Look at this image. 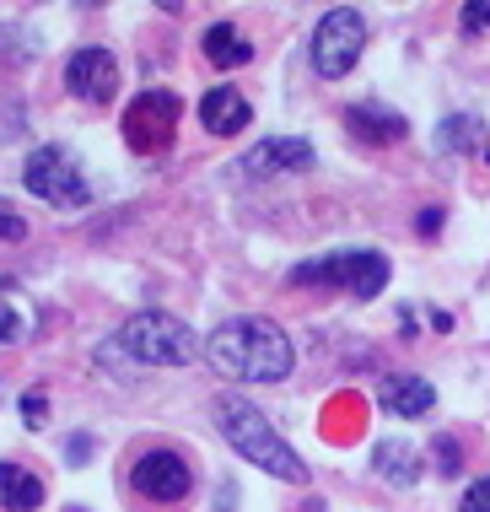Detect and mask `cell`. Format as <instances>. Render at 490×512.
I'll use <instances>...</instances> for the list:
<instances>
[{"instance_id":"14","label":"cell","mask_w":490,"mask_h":512,"mask_svg":"<svg viewBox=\"0 0 490 512\" xmlns=\"http://www.w3.org/2000/svg\"><path fill=\"white\" fill-rule=\"evenodd\" d=\"M205 60L216 65V71H232V65L254 60V44H248L232 22H216V27H205Z\"/></svg>"},{"instance_id":"25","label":"cell","mask_w":490,"mask_h":512,"mask_svg":"<svg viewBox=\"0 0 490 512\" xmlns=\"http://www.w3.org/2000/svg\"><path fill=\"white\" fill-rule=\"evenodd\" d=\"M6 286H11V281H6V275H0V292H6Z\"/></svg>"},{"instance_id":"18","label":"cell","mask_w":490,"mask_h":512,"mask_svg":"<svg viewBox=\"0 0 490 512\" xmlns=\"http://www.w3.org/2000/svg\"><path fill=\"white\" fill-rule=\"evenodd\" d=\"M431 448H437V469H442V475H458V469H464V453H458L453 437H437Z\"/></svg>"},{"instance_id":"6","label":"cell","mask_w":490,"mask_h":512,"mask_svg":"<svg viewBox=\"0 0 490 512\" xmlns=\"http://www.w3.org/2000/svg\"><path fill=\"white\" fill-rule=\"evenodd\" d=\"M22 184L33 189L38 200L60 205V211H81V205L92 200L87 178H81V168L70 162V151H60V146H38L22 168Z\"/></svg>"},{"instance_id":"23","label":"cell","mask_w":490,"mask_h":512,"mask_svg":"<svg viewBox=\"0 0 490 512\" xmlns=\"http://www.w3.org/2000/svg\"><path fill=\"white\" fill-rule=\"evenodd\" d=\"M22 415H27V426H44V394H27L22 399Z\"/></svg>"},{"instance_id":"19","label":"cell","mask_w":490,"mask_h":512,"mask_svg":"<svg viewBox=\"0 0 490 512\" xmlns=\"http://www.w3.org/2000/svg\"><path fill=\"white\" fill-rule=\"evenodd\" d=\"M22 238H27V221L11 211L6 200H0V243H22Z\"/></svg>"},{"instance_id":"26","label":"cell","mask_w":490,"mask_h":512,"mask_svg":"<svg viewBox=\"0 0 490 512\" xmlns=\"http://www.w3.org/2000/svg\"><path fill=\"white\" fill-rule=\"evenodd\" d=\"M70 512H81V507H70Z\"/></svg>"},{"instance_id":"9","label":"cell","mask_w":490,"mask_h":512,"mask_svg":"<svg viewBox=\"0 0 490 512\" xmlns=\"http://www.w3.org/2000/svg\"><path fill=\"white\" fill-rule=\"evenodd\" d=\"M65 87L81 103H108L119 92V65L108 49H76L65 60Z\"/></svg>"},{"instance_id":"2","label":"cell","mask_w":490,"mask_h":512,"mask_svg":"<svg viewBox=\"0 0 490 512\" xmlns=\"http://www.w3.org/2000/svg\"><path fill=\"white\" fill-rule=\"evenodd\" d=\"M216 426H221V437H227L248 464L264 469V475L291 480V486H307V464L297 459V453H291V442L280 437L275 426L264 421L254 405H248V399L221 394V399H216Z\"/></svg>"},{"instance_id":"16","label":"cell","mask_w":490,"mask_h":512,"mask_svg":"<svg viewBox=\"0 0 490 512\" xmlns=\"http://www.w3.org/2000/svg\"><path fill=\"white\" fill-rule=\"evenodd\" d=\"M0 502H6L11 512H38V507H44V486H38L27 469L0 464Z\"/></svg>"},{"instance_id":"22","label":"cell","mask_w":490,"mask_h":512,"mask_svg":"<svg viewBox=\"0 0 490 512\" xmlns=\"http://www.w3.org/2000/svg\"><path fill=\"white\" fill-rule=\"evenodd\" d=\"M17 335H22V313L11 302H0V345H11Z\"/></svg>"},{"instance_id":"1","label":"cell","mask_w":490,"mask_h":512,"mask_svg":"<svg viewBox=\"0 0 490 512\" xmlns=\"http://www.w3.org/2000/svg\"><path fill=\"white\" fill-rule=\"evenodd\" d=\"M205 356L221 378H237V383H280L291 378V362H297L286 329L270 324V318H227L205 340Z\"/></svg>"},{"instance_id":"8","label":"cell","mask_w":490,"mask_h":512,"mask_svg":"<svg viewBox=\"0 0 490 512\" xmlns=\"http://www.w3.org/2000/svg\"><path fill=\"white\" fill-rule=\"evenodd\" d=\"M130 486H135L140 496H151V502H184L189 486H194V469H189V459H178V453L157 448V453H140V459H135Z\"/></svg>"},{"instance_id":"15","label":"cell","mask_w":490,"mask_h":512,"mask_svg":"<svg viewBox=\"0 0 490 512\" xmlns=\"http://www.w3.org/2000/svg\"><path fill=\"white\" fill-rule=\"evenodd\" d=\"M377 475L383 480H394V486H415L420 480V464H415V448L410 442H399V437H388V442H377Z\"/></svg>"},{"instance_id":"7","label":"cell","mask_w":490,"mask_h":512,"mask_svg":"<svg viewBox=\"0 0 490 512\" xmlns=\"http://www.w3.org/2000/svg\"><path fill=\"white\" fill-rule=\"evenodd\" d=\"M178 114H184V103L173 98V92H140V98L124 108V141H130L135 151H167V141H173L178 130Z\"/></svg>"},{"instance_id":"21","label":"cell","mask_w":490,"mask_h":512,"mask_svg":"<svg viewBox=\"0 0 490 512\" xmlns=\"http://www.w3.org/2000/svg\"><path fill=\"white\" fill-rule=\"evenodd\" d=\"M458 512H490V475L474 480V486L464 491V507H458Z\"/></svg>"},{"instance_id":"17","label":"cell","mask_w":490,"mask_h":512,"mask_svg":"<svg viewBox=\"0 0 490 512\" xmlns=\"http://www.w3.org/2000/svg\"><path fill=\"white\" fill-rule=\"evenodd\" d=\"M437 141H442L447 151H474V146L485 141V124L469 119V114H453V119H447L442 130H437Z\"/></svg>"},{"instance_id":"12","label":"cell","mask_w":490,"mask_h":512,"mask_svg":"<svg viewBox=\"0 0 490 512\" xmlns=\"http://www.w3.org/2000/svg\"><path fill=\"white\" fill-rule=\"evenodd\" d=\"M345 124H350V135H356V141H367V146L404 141V130H410V119H404V114H394V108H377V103L345 108Z\"/></svg>"},{"instance_id":"4","label":"cell","mask_w":490,"mask_h":512,"mask_svg":"<svg viewBox=\"0 0 490 512\" xmlns=\"http://www.w3.org/2000/svg\"><path fill=\"white\" fill-rule=\"evenodd\" d=\"M291 286H334V292H350V297H377L388 286V259L377 248H340V254L297 265Z\"/></svg>"},{"instance_id":"11","label":"cell","mask_w":490,"mask_h":512,"mask_svg":"<svg viewBox=\"0 0 490 512\" xmlns=\"http://www.w3.org/2000/svg\"><path fill=\"white\" fill-rule=\"evenodd\" d=\"M388 415H399V421H415V415H426L437 405V389H431L426 378H415V372H399V378H383V389H377Z\"/></svg>"},{"instance_id":"13","label":"cell","mask_w":490,"mask_h":512,"mask_svg":"<svg viewBox=\"0 0 490 512\" xmlns=\"http://www.w3.org/2000/svg\"><path fill=\"white\" fill-rule=\"evenodd\" d=\"M200 119H205V130H210V135H237L248 119H254V108H248L243 92H232V87H210L205 98H200Z\"/></svg>"},{"instance_id":"10","label":"cell","mask_w":490,"mask_h":512,"mask_svg":"<svg viewBox=\"0 0 490 512\" xmlns=\"http://www.w3.org/2000/svg\"><path fill=\"white\" fill-rule=\"evenodd\" d=\"M313 168V146L297 141V135H275V141H259L243 157L248 178H280V173H307Z\"/></svg>"},{"instance_id":"24","label":"cell","mask_w":490,"mask_h":512,"mask_svg":"<svg viewBox=\"0 0 490 512\" xmlns=\"http://www.w3.org/2000/svg\"><path fill=\"white\" fill-rule=\"evenodd\" d=\"M87 453H92L87 437H70V464H87Z\"/></svg>"},{"instance_id":"3","label":"cell","mask_w":490,"mask_h":512,"mask_svg":"<svg viewBox=\"0 0 490 512\" xmlns=\"http://www.w3.org/2000/svg\"><path fill=\"white\" fill-rule=\"evenodd\" d=\"M119 345L135 356V362H146V367H189L194 356H200L194 329L184 324V318L162 313V308L135 313L130 324L119 329Z\"/></svg>"},{"instance_id":"20","label":"cell","mask_w":490,"mask_h":512,"mask_svg":"<svg viewBox=\"0 0 490 512\" xmlns=\"http://www.w3.org/2000/svg\"><path fill=\"white\" fill-rule=\"evenodd\" d=\"M464 33H490V0H469L464 6Z\"/></svg>"},{"instance_id":"5","label":"cell","mask_w":490,"mask_h":512,"mask_svg":"<svg viewBox=\"0 0 490 512\" xmlns=\"http://www.w3.org/2000/svg\"><path fill=\"white\" fill-rule=\"evenodd\" d=\"M361 49H367V22H361L356 6H334V11L318 17V27H313V71L324 81L350 76V65L361 60Z\"/></svg>"}]
</instances>
